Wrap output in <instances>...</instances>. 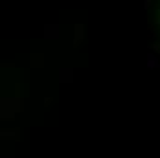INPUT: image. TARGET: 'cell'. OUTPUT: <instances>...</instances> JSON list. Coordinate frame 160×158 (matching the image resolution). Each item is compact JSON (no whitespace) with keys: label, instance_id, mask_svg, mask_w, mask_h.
Instances as JSON below:
<instances>
[{"label":"cell","instance_id":"obj_1","mask_svg":"<svg viewBox=\"0 0 160 158\" xmlns=\"http://www.w3.org/2000/svg\"><path fill=\"white\" fill-rule=\"evenodd\" d=\"M79 37H83V26L78 24V26H76V42L79 40Z\"/></svg>","mask_w":160,"mask_h":158},{"label":"cell","instance_id":"obj_2","mask_svg":"<svg viewBox=\"0 0 160 158\" xmlns=\"http://www.w3.org/2000/svg\"><path fill=\"white\" fill-rule=\"evenodd\" d=\"M158 22H160V19H158Z\"/></svg>","mask_w":160,"mask_h":158}]
</instances>
